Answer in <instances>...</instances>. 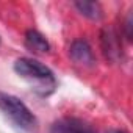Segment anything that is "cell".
Here are the masks:
<instances>
[{
    "instance_id": "cell-1",
    "label": "cell",
    "mask_w": 133,
    "mask_h": 133,
    "mask_svg": "<svg viewBox=\"0 0 133 133\" xmlns=\"http://www.w3.org/2000/svg\"><path fill=\"white\" fill-rule=\"evenodd\" d=\"M14 71L25 80L31 83V89L39 96H50L56 88V80L53 72L42 63L33 58H19L14 63Z\"/></svg>"
},
{
    "instance_id": "cell-2",
    "label": "cell",
    "mask_w": 133,
    "mask_h": 133,
    "mask_svg": "<svg viewBox=\"0 0 133 133\" xmlns=\"http://www.w3.org/2000/svg\"><path fill=\"white\" fill-rule=\"evenodd\" d=\"M0 110L24 130H31L36 125V117L33 116V113L16 96L0 92Z\"/></svg>"
},
{
    "instance_id": "cell-3",
    "label": "cell",
    "mask_w": 133,
    "mask_h": 133,
    "mask_svg": "<svg viewBox=\"0 0 133 133\" xmlns=\"http://www.w3.org/2000/svg\"><path fill=\"white\" fill-rule=\"evenodd\" d=\"M100 42H102V49H103L107 59L117 61L121 58V53H122L121 39H119L117 33L114 31V28H111V27L103 28L102 35H100Z\"/></svg>"
},
{
    "instance_id": "cell-4",
    "label": "cell",
    "mask_w": 133,
    "mask_h": 133,
    "mask_svg": "<svg viewBox=\"0 0 133 133\" xmlns=\"http://www.w3.org/2000/svg\"><path fill=\"white\" fill-rule=\"evenodd\" d=\"M71 58L74 59V63L85 66V68H92L96 64V58L92 55V50L89 47V44L85 39H77L72 42L71 50H69Z\"/></svg>"
},
{
    "instance_id": "cell-5",
    "label": "cell",
    "mask_w": 133,
    "mask_h": 133,
    "mask_svg": "<svg viewBox=\"0 0 133 133\" xmlns=\"http://www.w3.org/2000/svg\"><path fill=\"white\" fill-rule=\"evenodd\" d=\"M53 130L56 133H97L94 127L82 119H63L55 124Z\"/></svg>"
},
{
    "instance_id": "cell-6",
    "label": "cell",
    "mask_w": 133,
    "mask_h": 133,
    "mask_svg": "<svg viewBox=\"0 0 133 133\" xmlns=\"http://www.w3.org/2000/svg\"><path fill=\"white\" fill-rule=\"evenodd\" d=\"M25 45L35 53H45L50 50L49 41L36 30H28L25 33Z\"/></svg>"
},
{
    "instance_id": "cell-7",
    "label": "cell",
    "mask_w": 133,
    "mask_h": 133,
    "mask_svg": "<svg viewBox=\"0 0 133 133\" xmlns=\"http://www.w3.org/2000/svg\"><path fill=\"white\" fill-rule=\"evenodd\" d=\"M75 8L88 19L91 21H100L103 16V10L99 2H88V0H78L74 3Z\"/></svg>"
},
{
    "instance_id": "cell-8",
    "label": "cell",
    "mask_w": 133,
    "mask_h": 133,
    "mask_svg": "<svg viewBox=\"0 0 133 133\" xmlns=\"http://www.w3.org/2000/svg\"><path fill=\"white\" fill-rule=\"evenodd\" d=\"M125 28H127V38L131 39V16H128V19L125 22Z\"/></svg>"
},
{
    "instance_id": "cell-9",
    "label": "cell",
    "mask_w": 133,
    "mask_h": 133,
    "mask_svg": "<svg viewBox=\"0 0 133 133\" xmlns=\"http://www.w3.org/2000/svg\"><path fill=\"white\" fill-rule=\"evenodd\" d=\"M110 133H125V131H121V130H113V131H110Z\"/></svg>"
}]
</instances>
